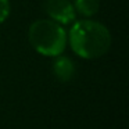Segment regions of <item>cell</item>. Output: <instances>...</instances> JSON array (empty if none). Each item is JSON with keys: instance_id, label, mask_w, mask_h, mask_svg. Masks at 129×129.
<instances>
[{"instance_id": "1", "label": "cell", "mask_w": 129, "mask_h": 129, "mask_svg": "<svg viewBox=\"0 0 129 129\" xmlns=\"http://www.w3.org/2000/svg\"><path fill=\"white\" fill-rule=\"evenodd\" d=\"M72 51L85 60L104 56L111 46V34L103 24L92 20L76 21L67 35Z\"/></svg>"}, {"instance_id": "2", "label": "cell", "mask_w": 129, "mask_h": 129, "mask_svg": "<svg viewBox=\"0 0 129 129\" xmlns=\"http://www.w3.org/2000/svg\"><path fill=\"white\" fill-rule=\"evenodd\" d=\"M28 39L39 54L57 57L62 54L67 46V32L61 24L53 20H38L29 26Z\"/></svg>"}, {"instance_id": "3", "label": "cell", "mask_w": 129, "mask_h": 129, "mask_svg": "<svg viewBox=\"0 0 129 129\" xmlns=\"http://www.w3.org/2000/svg\"><path fill=\"white\" fill-rule=\"evenodd\" d=\"M45 11L58 24H71L75 20V9L70 0H45Z\"/></svg>"}, {"instance_id": "4", "label": "cell", "mask_w": 129, "mask_h": 129, "mask_svg": "<svg viewBox=\"0 0 129 129\" xmlns=\"http://www.w3.org/2000/svg\"><path fill=\"white\" fill-rule=\"evenodd\" d=\"M53 74L60 82H70L75 75V64L65 56H57L53 62Z\"/></svg>"}, {"instance_id": "5", "label": "cell", "mask_w": 129, "mask_h": 129, "mask_svg": "<svg viewBox=\"0 0 129 129\" xmlns=\"http://www.w3.org/2000/svg\"><path fill=\"white\" fill-rule=\"evenodd\" d=\"M100 0H74V9L83 17H92L99 11Z\"/></svg>"}, {"instance_id": "6", "label": "cell", "mask_w": 129, "mask_h": 129, "mask_svg": "<svg viewBox=\"0 0 129 129\" xmlns=\"http://www.w3.org/2000/svg\"><path fill=\"white\" fill-rule=\"evenodd\" d=\"M10 14V2L9 0H0V24L4 22Z\"/></svg>"}]
</instances>
